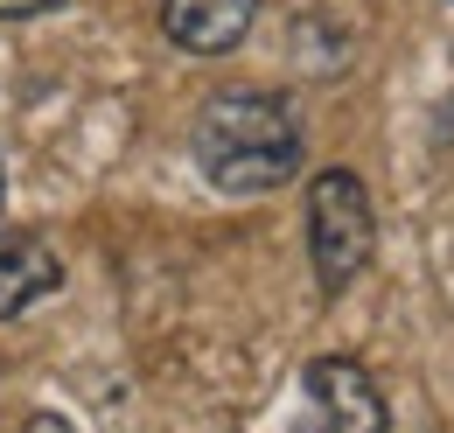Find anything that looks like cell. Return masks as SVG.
I'll list each match as a JSON object with an SVG mask.
<instances>
[{"mask_svg": "<svg viewBox=\"0 0 454 433\" xmlns=\"http://www.w3.org/2000/svg\"><path fill=\"white\" fill-rule=\"evenodd\" d=\"M301 391L315 405V433H392V405L356 357H315L301 371Z\"/></svg>", "mask_w": 454, "mask_h": 433, "instance_id": "cell-3", "label": "cell"}, {"mask_svg": "<svg viewBox=\"0 0 454 433\" xmlns=\"http://www.w3.org/2000/svg\"><path fill=\"white\" fill-rule=\"evenodd\" d=\"M57 287H63V259L50 252V238L21 231V224H0V322L28 315Z\"/></svg>", "mask_w": 454, "mask_h": 433, "instance_id": "cell-5", "label": "cell"}, {"mask_svg": "<svg viewBox=\"0 0 454 433\" xmlns=\"http://www.w3.org/2000/svg\"><path fill=\"white\" fill-rule=\"evenodd\" d=\"M378 252V210L364 175L349 168H322L308 182V266H315V294L342 301Z\"/></svg>", "mask_w": 454, "mask_h": 433, "instance_id": "cell-2", "label": "cell"}, {"mask_svg": "<svg viewBox=\"0 0 454 433\" xmlns=\"http://www.w3.org/2000/svg\"><path fill=\"white\" fill-rule=\"evenodd\" d=\"M0 196H7V175H0Z\"/></svg>", "mask_w": 454, "mask_h": 433, "instance_id": "cell-9", "label": "cell"}, {"mask_svg": "<svg viewBox=\"0 0 454 433\" xmlns=\"http://www.w3.org/2000/svg\"><path fill=\"white\" fill-rule=\"evenodd\" d=\"M50 7H63V0H0V21H35Z\"/></svg>", "mask_w": 454, "mask_h": 433, "instance_id": "cell-6", "label": "cell"}, {"mask_svg": "<svg viewBox=\"0 0 454 433\" xmlns=\"http://www.w3.org/2000/svg\"><path fill=\"white\" fill-rule=\"evenodd\" d=\"M21 433H77V427H70L63 413H35V420H28V427H21Z\"/></svg>", "mask_w": 454, "mask_h": 433, "instance_id": "cell-8", "label": "cell"}, {"mask_svg": "<svg viewBox=\"0 0 454 433\" xmlns=\"http://www.w3.org/2000/svg\"><path fill=\"white\" fill-rule=\"evenodd\" d=\"M259 21V0H161V35L182 56H231Z\"/></svg>", "mask_w": 454, "mask_h": 433, "instance_id": "cell-4", "label": "cell"}, {"mask_svg": "<svg viewBox=\"0 0 454 433\" xmlns=\"http://www.w3.org/2000/svg\"><path fill=\"white\" fill-rule=\"evenodd\" d=\"M189 154L224 196H273L308 161V126L280 91H217L189 126Z\"/></svg>", "mask_w": 454, "mask_h": 433, "instance_id": "cell-1", "label": "cell"}, {"mask_svg": "<svg viewBox=\"0 0 454 433\" xmlns=\"http://www.w3.org/2000/svg\"><path fill=\"white\" fill-rule=\"evenodd\" d=\"M427 133H434V147H454V91L434 106V126H427Z\"/></svg>", "mask_w": 454, "mask_h": 433, "instance_id": "cell-7", "label": "cell"}]
</instances>
